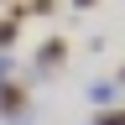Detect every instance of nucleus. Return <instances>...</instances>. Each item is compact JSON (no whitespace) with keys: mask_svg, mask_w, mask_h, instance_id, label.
Wrapping results in <instances>:
<instances>
[{"mask_svg":"<svg viewBox=\"0 0 125 125\" xmlns=\"http://www.w3.org/2000/svg\"><path fill=\"white\" fill-rule=\"evenodd\" d=\"M37 62H42V68H62V62H68V42H62V37H52V42L37 52Z\"/></svg>","mask_w":125,"mask_h":125,"instance_id":"nucleus-1","label":"nucleus"},{"mask_svg":"<svg viewBox=\"0 0 125 125\" xmlns=\"http://www.w3.org/2000/svg\"><path fill=\"white\" fill-rule=\"evenodd\" d=\"M120 83H89V104H109Z\"/></svg>","mask_w":125,"mask_h":125,"instance_id":"nucleus-2","label":"nucleus"},{"mask_svg":"<svg viewBox=\"0 0 125 125\" xmlns=\"http://www.w3.org/2000/svg\"><path fill=\"white\" fill-rule=\"evenodd\" d=\"M0 104H5V115H10V109H21V104H26V94L5 83V89H0Z\"/></svg>","mask_w":125,"mask_h":125,"instance_id":"nucleus-3","label":"nucleus"},{"mask_svg":"<svg viewBox=\"0 0 125 125\" xmlns=\"http://www.w3.org/2000/svg\"><path fill=\"white\" fill-rule=\"evenodd\" d=\"M10 42H16V16H10V21L0 16V47H10Z\"/></svg>","mask_w":125,"mask_h":125,"instance_id":"nucleus-4","label":"nucleus"},{"mask_svg":"<svg viewBox=\"0 0 125 125\" xmlns=\"http://www.w3.org/2000/svg\"><path fill=\"white\" fill-rule=\"evenodd\" d=\"M73 5H78V10H89V5H99V0H73Z\"/></svg>","mask_w":125,"mask_h":125,"instance_id":"nucleus-5","label":"nucleus"}]
</instances>
